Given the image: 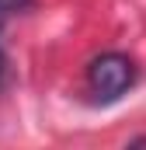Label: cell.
Wrapping results in <instances>:
<instances>
[{
	"mask_svg": "<svg viewBox=\"0 0 146 150\" xmlns=\"http://www.w3.org/2000/svg\"><path fill=\"white\" fill-rule=\"evenodd\" d=\"M139 80V70H136V59L111 49V52H101L87 63V91L98 105H111L118 101L122 94H129Z\"/></svg>",
	"mask_w": 146,
	"mask_h": 150,
	"instance_id": "cell-1",
	"label": "cell"
},
{
	"mask_svg": "<svg viewBox=\"0 0 146 150\" xmlns=\"http://www.w3.org/2000/svg\"><path fill=\"white\" fill-rule=\"evenodd\" d=\"M35 7V0H0V32L14 21V18H21L25 11H32Z\"/></svg>",
	"mask_w": 146,
	"mask_h": 150,
	"instance_id": "cell-2",
	"label": "cell"
},
{
	"mask_svg": "<svg viewBox=\"0 0 146 150\" xmlns=\"http://www.w3.org/2000/svg\"><path fill=\"white\" fill-rule=\"evenodd\" d=\"M4 74H7V56H4V49H0V80H4Z\"/></svg>",
	"mask_w": 146,
	"mask_h": 150,
	"instance_id": "cell-3",
	"label": "cell"
}]
</instances>
